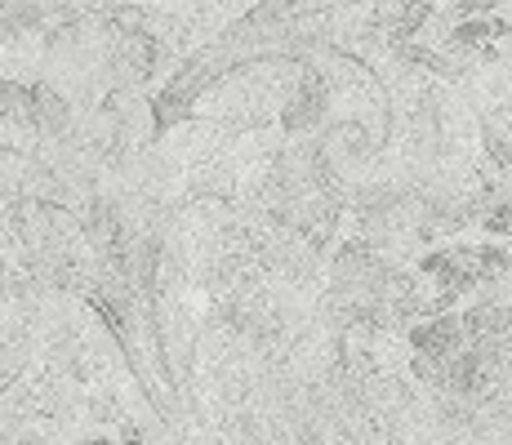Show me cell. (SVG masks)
I'll return each mask as SVG.
<instances>
[{"label":"cell","instance_id":"cell-2","mask_svg":"<svg viewBox=\"0 0 512 445\" xmlns=\"http://www.w3.org/2000/svg\"><path fill=\"white\" fill-rule=\"evenodd\" d=\"M321 107H326V94L308 85V89H303V94L290 103V112H285V125H290V130H308V125L321 121Z\"/></svg>","mask_w":512,"mask_h":445},{"label":"cell","instance_id":"cell-1","mask_svg":"<svg viewBox=\"0 0 512 445\" xmlns=\"http://www.w3.org/2000/svg\"><path fill=\"white\" fill-rule=\"evenodd\" d=\"M27 121L36 125V130L45 134H63L67 130V103L58 89L49 85H32V112H27Z\"/></svg>","mask_w":512,"mask_h":445}]
</instances>
